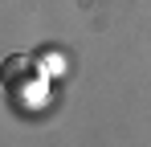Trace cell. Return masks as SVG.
Instances as JSON below:
<instances>
[{
    "mask_svg": "<svg viewBox=\"0 0 151 147\" xmlns=\"http://www.w3.org/2000/svg\"><path fill=\"white\" fill-rule=\"evenodd\" d=\"M0 78H4V86L12 90V86L37 82V78H41V70H37V61H29V57H8V61L0 66Z\"/></svg>",
    "mask_w": 151,
    "mask_h": 147,
    "instance_id": "obj_1",
    "label": "cell"
}]
</instances>
